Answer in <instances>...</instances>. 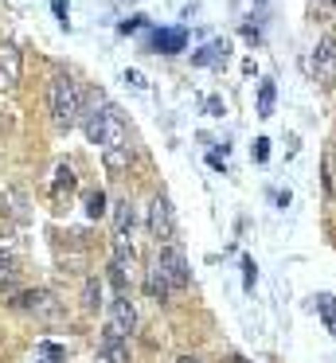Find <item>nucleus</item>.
<instances>
[{
    "instance_id": "1",
    "label": "nucleus",
    "mask_w": 336,
    "mask_h": 363,
    "mask_svg": "<svg viewBox=\"0 0 336 363\" xmlns=\"http://www.w3.org/2000/svg\"><path fill=\"white\" fill-rule=\"evenodd\" d=\"M47 106H51L55 129H75L82 121V94H78L70 74H55L47 86Z\"/></svg>"
},
{
    "instance_id": "2",
    "label": "nucleus",
    "mask_w": 336,
    "mask_h": 363,
    "mask_svg": "<svg viewBox=\"0 0 336 363\" xmlns=\"http://www.w3.org/2000/svg\"><path fill=\"white\" fill-rule=\"evenodd\" d=\"M153 266L161 269L164 277H168V285H172V289H188V285H192V269H188V258H184V250H180L176 242L156 246Z\"/></svg>"
},
{
    "instance_id": "3",
    "label": "nucleus",
    "mask_w": 336,
    "mask_h": 363,
    "mask_svg": "<svg viewBox=\"0 0 336 363\" xmlns=\"http://www.w3.org/2000/svg\"><path fill=\"white\" fill-rule=\"evenodd\" d=\"M98 149L102 152H114V149H129V129H125V118L117 106H102V137H98Z\"/></svg>"
},
{
    "instance_id": "4",
    "label": "nucleus",
    "mask_w": 336,
    "mask_h": 363,
    "mask_svg": "<svg viewBox=\"0 0 336 363\" xmlns=\"http://www.w3.org/2000/svg\"><path fill=\"white\" fill-rule=\"evenodd\" d=\"M148 235L156 238V246L176 238V215H172L168 196H156L153 203H148Z\"/></svg>"
},
{
    "instance_id": "5",
    "label": "nucleus",
    "mask_w": 336,
    "mask_h": 363,
    "mask_svg": "<svg viewBox=\"0 0 336 363\" xmlns=\"http://www.w3.org/2000/svg\"><path fill=\"white\" fill-rule=\"evenodd\" d=\"M133 328H137V308H133V301L125 297V293H117L114 305H109V320H106V332H102V336L125 340V336H133Z\"/></svg>"
},
{
    "instance_id": "6",
    "label": "nucleus",
    "mask_w": 336,
    "mask_h": 363,
    "mask_svg": "<svg viewBox=\"0 0 336 363\" xmlns=\"http://www.w3.org/2000/svg\"><path fill=\"white\" fill-rule=\"evenodd\" d=\"M313 71H317V82L325 90L336 86V35H325L313 51Z\"/></svg>"
},
{
    "instance_id": "7",
    "label": "nucleus",
    "mask_w": 336,
    "mask_h": 363,
    "mask_svg": "<svg viewBox=\"0 0 336 363\" xmlns=\"http://www.w3.org/2000/svg\"><path fill=\"white\" fill-rule=\"evenodd\" d=\"M20 71H23L20 48L8 43V48L0 51V90H16V86H20Z\"/></svg>"
},
{
    "instance_id": "8",
    "label": "nucleus",
    "mask_w": 336,
    "mask_h": 363,
    "mask_svg": "<svg viewBox=\"0 0 336 363\" xmlns=\"http://www.w3.org/2000/svg\"><path fill=\"white\" fill-rule=\"evenodd\" d=\"M148 48L161 51V55H176V51L188 48V32L184 28H161V32L148 35Z\"/></svg>"
},
{
    "instance_id": "9",
    "label": "nucleus",
    "mask_w": 336,
    "mask_h": 363,
    "mask_svg": "<svg viewBox=\"0 0 336 363\" xmlns=\"http://www.w3.org/2000/svg\"><path fill=\"white\" fill-rule=\"evenodd\" d=\"M20 305H23V308H31V313H39V316H47V320H55V316H59V301H55L47 289L23 293V297H20Z\"/></svg>"
},
{
    "instance_id": "10",
    "label": "nucleus",
    "mask_w": 336,
    "mask_h": 363,
    "mask_svg": "<svg viewBox=\"0 0 336 363\" xmlns=\"http://www.w3.org/2000/svg\"><path fill=\"white\" fill-rule=\"evenodd\" d=\"M114 238H133V203L129 199H117L114 203Z\"/></svg>"
},
{
    "instance_id": "11",
    "label": "nucleus",
    "mask_w": 336,
    "mask_h": 363,
    "mask_svg": "<svg viewBox=\"0 0 336 363\" xmlns=\"http://www.w3.org/2000/svg\"><path fill=\"white\" fill-rule=\"evenodd\" d=\"M192 63H195V67H215V63H227V43H223V40L207 43L203 51H195V55H192Z\"/></svg>"
},
{
    "instance_id": "12",
    "label": "nucleus",
    "mask_w": 336,
    "mask_h": 363,
    "mask_svg": "<svg viewBox=\"0 0 336 363\" xmlns=\"http://www.w3.org/2000/svg\"><path fill=\"white\" fill-rule=\"evenodd\" d=\"M313 308H317L320 320H325V332H332V336H336V297H332V293L313 297Z\"/></svg>"
},
{
    "instance_id": "13",
    "label": "nucleus",
    "mask_w": 336,
    "mask_h": 363,
    "mask_svg": "<svg viewBox=\"0 0 336 363\" xmlns=\"http://www.w3.org/2000/svg\"><path fill=\"white\" fill-rule=\"evenodd\" d=\"M145 293H148V297H153V301H168V293H172V285H168V277H164L161 274V269H148V277H145Z\"/></svg>"
},
{
    "instance_id": "14",
    "label": "nucleus",
    "mask_w": 336,
    "mask_h": 363,
    "mask_svg": "<svg viewBox=\"0 0 336 363\" xmlns=\"http://www.w3.org/2000/svg\"><path fill=\"white\" fill-rule=\"evenodd\" d=\"M129 157H133V149H114V152H102V160H106V168H109V172H125V168H129Z\"/></svg>"
},
{
    "instance_id": "15",
    "label": "nucleus",
    "mask_w": 336,
    "mask_h": 363,
    "mask_svg": "<svg viewBox=\"0 0 336 363\" xmlns=\"http://www.w3.org/2000/svg\"><path fill=\"white\" fill-rule=\"evenodd\" d=\"M273 98H278L273 82H262V90H258V118H270L273 113Z\"/></svg>"
},
{
    "instance_id": "16",
    "label": "nucleus",
    "mask_w": 336,
    "mask_h": 363,
    "mask_svg": "<svg viewBox=\"0 0 336 363\" xmlns=\"http://www.w3.org/2000/svg\"><path fill=\"white\" fill-rule=\"evenodd\" d=\"M102 211H106V196H102V191H90V196H86V215L98 219Z\"/></svg>"
},
{
    "instance_id": "17",
    "label": "nucleus",
    "mask_w": 336,
    "mask_h": 363,
    "mask_svg": "<svg viewBox=\"0 0 336 363\" xmlns=\"http://www.w3.org/2000/svg\"><path fill=\"white\" fill-rule=\"evenodd\" d=\"M63 188H67V191H70V188H75V172H70V168H67V164H63V168H59V172H55V191H63Z\"/></svg>"
},
{
    "instance_id": "18",
    "label": "nucleus",
    "mask_w": 336,
    "mask_h": 363,
    "mask_svg": "<svg viewBox=\"0 0 336 363\" xmlns=\"http://www.w3.org/2000/svg\"><path fill=\"white\" fill-rule=\"evenodd\" d=\"M254 281H258V266H254V258H242V285H246V289H254Z\"/></svg>"
},
{
    "instance_id": "19",
    "label": "nucleus",
    "mask_w": 336,
    "mask_h": 363,
    "mask_svg": "<svg viewBox=\"0 0 336 363\" xmlns=\"http://www.w3.org/2000/svg\"><path fill=\"white\" fill-rule=\"evenodd\" d=\"M82 305L86 308H98V297H102V289H98V281H94V277H90V281H86V289H82Z\"/></svg>"
},
{
    "instance_id": "20",
    "label": "nucleus",
    "mask_w": 336,
    "mask_h": 363,
    "mask_svg": "<svg viewBox=\"0 0 336 363\" xmlns=\"http://www.w3.org/2000/svg\"><path fill=\"white\" fill-rule=\"evenodd\" d=\"M16 285V269H12V262H0V289H12Z\"/></svg>"
},
{
    "instance_id": "21",
    "label": "nucleus",
    "mask_w": 336,
    "mask_h": 363,
    "mask_svg": "<svg viewBox=\"0 0 336 363\" xmlns=\"http://www.w3.org/2000/svg\"><path fill=\"white\" fill-rule=\"evenodd\" d=\"M266 157H270V141H266V137H258V141H254V160L262 164Z\"/></svg>"
},
{
    "instance_id": "22",
    "label": "nucleus",
    "mask_w": 336,
    "mask_h": 363,
    "mask_svg": "<svg viewBox=\"0 0 336 363\" xmlns=\"http://www.w3.org/2000/svg\"><path fill=\"white\" fill-rule=\"evenodd\" d=\"M125 82H129V86H137V90H145V86H148L141 71H125Z\"/></svg>"
},
{
    "instance_id": "23",
    "label": "nucleus",
    "mask_w": 336,
    "mask_h": 363,
    "mask_svg": "<svg viewBox=\"0 0 336 363\" xmlns=\"http://www.w3.org/2000/svg\"><path fill=\"white\" fill-rule=\"evenodd\" d=\"M39 352H43L47 359H63V347H59V344H43V347H39Z\"/></svg>"
},
{
    "instance_id": "24",
    "label": "nucleus",
    "mask_w": 336,
    "mask_h": 363,
    "mask_svg": "<svg viewBox=\"0 0 336 363\" xmlns=\"http://www.w3.org/2000/svg\"><path fill=\"white\" fill-rule=\"evenodd\" d=\"M207 113L211 118H223V102H219V98H207Z\"/></svg>"
},
{
    "instance_id": "25",
    "label": "nucleus",
    "mask_w": 336,
    "mask_h": 363,
    "mask_svg": "<svg viewBox=\"0 0 336 363\" xmlns=\"http://www.w3.org/2000/svg\"><path fill=\"white\" fill-rule=\"evenodd\" d=\"M141 20H145V16H129V20L121 24V32H125V35H129V32H137V28H141Z\"/></svg>"
},
{
    "instance_id": "26",
    "label": "nucleus",
    "mask_w": 336,
    "mask_h": 363,
    "mask_svg": "<svg viewBox=\"0 0 336 363\" xmlns=\"http://www.w3.org/2000/svg\"><path fill=\"white\" fill-rule=\"evenodd\" d=\"M94 363H121V359H114V352H106V347H98V355H94Z\"/></svg>"
},
{
    "instance_id": "27",
    "label": "nucleus",
    "mask_w": 336,
    "mask_h": 363,
    "mask_svg": "<svg viewBox=\"0 0 336 363\" xmlns=\"http://www.w3.org/2000/svg\"><path fill=\"white\" fill-rule=\"evenodd\" d=\"M207 164L215 168V172H227V164H223V157H219V152H211V157H207Z\"/></svg>"
},
{
    "instance_id": "28",
    "label": "nucleus",
    "mask_w": 336,
    "mask_h": 363,
    "mask_svg": "<svg viewBox=\"0 0 336 363\" xmlns=\"http://www.w3.org/2000/svg\"><path fill=\"white\" fill-rule=\"evenodd\" d=\"M51 9H55V16H59L63 24H67V4H63V0H51Z\"/></svg>"
},
{
    "instance_id": "29",
    "label": "nucleus",
    "mask_w": 336,
    "mask_h": 363,
    "mask_svg": "<svg viewBox=\"0 0 336 363\" xmlns=\"http://www.w3.org/2000/svg\"><path fill=\"white\" fill-rule=\"evenodd\" d=\"M176 363H203V359H200V355H180Z\"/></svg>"
},
{
    "instance_id": "30",
    "label": "nucleus",
    "mask_w": 336,
    "mask_h": 363,
    "mask_svg": "<svg viewBox=\"0 0 336 363\" xmlns=\"http://www.w3.org/2000/svg\"><path fill=\"white\" fill-rule=\"evenodd\" d=\"M332 196H336V172H332Z\"/></svg>"
}]
</instances>
